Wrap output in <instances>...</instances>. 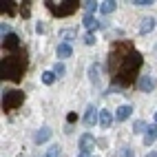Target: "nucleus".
Listing matches in <instances>:
<instances>
[{
  "mask_svg": "<svg viewBox=\"0 0 157 157\" xmlns=\"http://www.w3.org/2000/svg\"><path fill=\"white\" fill-rule=\"evenodd\" d=\"M51 133H53V131H51L49 126H42V128H40V131L33 135L36 144H44V142H49V140H51Z\"/></svg>",
  "mask_w": 157,
  "mask_h": 157,
  "instance_id": "nucleus-11",
  "label": "nucleus"
},
{
  "mask_svg": "<svg viewBox=\"0 0 157 157\" xmlns=\"http://www.w3.org/2000/svg\"><path fill=\"white\" fill-rule=\"evenodd\" d=\"M98 42V38H95V33H86L84 36V44H89V47H93V44H95Z\"/></svg>",
  "mask_w": 157,
  "mask_h": 157,
  "instance_id": "nucleus-24",
  "label": "nucleus"
},
{
  "mask_svg": "<svg viewBox=\"0 0 157 157\" xmlns=\"http://www.w3.org/2000/svg\"><path fill=\"white\" fill-rule=\"evenodd\" d=\"M155 124H157V113H155Z\"/></svg>",
  "mask_w": 157,
  "mask_h": 157,
  "instance_id": "nucleus-34",
  "label": "nucleus"
},
{
  "mask_svg": "<svg viewBox=\"0 0 157 157\" xmlns=\"http://www.w3.org/2000/svg\"><path fill=\"white\" fill-rule=\"evenodd\" d=\"M157 140V124H148V128L144 133V146H151Z\"/></svg>",
  "mask_w": 157,
  "mask_h": 157,
  "instance_id": "nucleus-10",
  "label": "nucleus"
},
{
  "mask_svg": "<svg viewBox=\"0 0 157 157\" xmlns=\"http://www.w3.org/2000/svg\"><path fill=\"white\" fill-rule=\"evenodd\" d=\"M153 29H155V20L153 18H144L140 22V31H142V33H151Z\"/></svg>",
  "mask_w": 157,
  "mask_h": 157,
  "instance_id": "nucleus-15",
  "label": "nucleus"
},
{
  "mask_svg": "<svg viewBox=\"0 0 157 157\" xmlns=\"http://www.w3.org/2000/svg\"><path fill=\"white\" fill-rule=\"evenodd\" d=\"M95 122H100V117H98V109H95V106L91 104V106L86 109V113H84V124H86V126L91 128V126H93Z\"/></svg>",
  "mask_w": 157,
  "mask_h": 157,
  "instance_id": "nucleus-8",
  "label": "nucleus"
},
{
  "mask_svg": "<svg viewBox=\"0 0 157 157\" xmlns=\"http://www.w3.org/2000/svg\"><path fill=\"white\" fill-rule=\"evenodd\" d=\"M140 67H142V56L137 53V51H131V53L124 58L122 67L117 69V78H115V80H117L122 86L131 84V82L135 80V75H137Z\"/></svg>",
  "mask_w": 157,
  "mask_h": 157,
  "instance_id": "nucleus-1",
  "label": "nucleus"
},
{
  "mask_svg": "<svg viewBox=\"0 0 157 157\" xmlns=\"http://www.w3.org/2000/svg\"><path fill=\"white\" fill-rule=\"evenodd\" d=\"M133 5H135V7H153L155 2H153V0H135Z\"/></svg>",
  "mask_w": 157,
  "mask_h": 157,
  "instance_id": "nucleus-27",
  "label": "nucleus"
},
{
  "mask_svg": "<svg viewBox=\"0 0 157 157\" xmlns=\"http://www.w3.org/2000/svg\"><path fill=\"white\" fill-rule=\"evenodd\" d=\"M80 5H82V2H73V0H67V2H60V5H56V2H47L49 11L56 13V16H60V18H62V16H71Z\"/></svg>",
  "mask_w": 157,
  "mask_h": 157,
  "instance_id": "nucleus-3",
  "label": "nucleus"
},
{
  "mask_svg": "<svg viewBox=\"0 0 157 157\" xmlns=\"http://www.w3.org/2000/svg\"><path fill=\"white\" fill-rule=\"evenodd\" d=\"M2 47H5L7 51H18V47H20V38H18L16 33H9L7 38H2Z\"/></svg>",
  "mask_w": 157,
  "mask_h": 157,
  "instance_id": "nucleus-7",
  "label": "nucleus"
},
{
  "mask_svg": "<svg viewBox=\"0 0 157 157\" xmlns=\"http://www.w3.org/2000/svg\"><path fill=\"white\" fill-rule=\"evenodd\" d=\"M115 120V115H111V111H100V126L102 128H111V122Z\"/></svg>",
  "mask_w": 157,
  "mask_h": 157,
  "instance_id": "nucleus-12",
  "label": "nucleus"
},
{
  "mask_svg": "<svg viewBox=\"0 0 157 157\" xmlns=\"http://www.w3.org/2000/svg\"><path fill=\"white\" fill-rule=\"evenodd\" d=\"M25 69H27L25 56H7V58H2V80L20 82Z\"/></svg>",
  "mask_w": 157,
  "mask_h": 157,
  "instance_id": "nucleus-2",
  "label": "nucleus"
},
{
  "mask_svg": "<svg viewBox=\"0 0 157 157\" xmlns=\"http://www.w3.org/2000/svg\"><path fill=\"white\" fill-rule=\"evenodd\" d=\"M20 13H22V18H29V13H31L29 2H22V7H20Z\"/></svg>",
  "mask_w": 157,
  "mask_h": 157,
  "instance_id": "nucleus-25",
  "label": "nucleus"
},
{
  "mask_svg": "<svg viewBox=\"0 0 157 157\" xmlns=\"http://www.w3.org/2000/svg\"><path fill=\"white\" fill-rule=\"evenodd\" d=\"M69 56H71V44H67V42L58 44V58H69Z\"/></svg>",
  "mask_w": 157,
  "mask_h": 157,
  "instance_id": "nucleus-17",
  "label": "nucleus"
},
{
  "mask_svg": "<svg viewBox=\"0 0 157 157\" xmlns=\"http://www.w3.org/2000/svg\"><path fill=\"white\" fill-rule=\"evenodd\" d=\"M82 7H84V11H86V16H91L95 9H100V2H91V0H86V2H82Z\"/></svg>",
  "mask_w": 157,
  "mask_h": 157,
  "instance_id": "nucleus-18",
  "label": "nucleus"
},
{
  "mask_svg": "<svg viewBox=\"0 0 157 157\" xmlns=\"http://www.w3.org/2000/svg\"><path fill=\"white\" fill-rule=\"evenodd\" d=\"M44 157H60V148H58V146H51Z\"/></svg>",
  "mask_w": 157,
  "mask_h": 157,
  "instance_id": "nucleus-26",
  "label": "nucleus"
},
{
  "mask_svg": "<svg viewBox=\"0 0 157 157\" xmlns=\"http://www.w3.org/2000/svg\"><path fill=\"white\" fill-rule=\"evenodd\" d=\"M2 13L13 16V13H16V2H7V5H2Z\"/></svg>",
  "mask_w": 157,
  "mask_h": 157,
  "instance_id": "nucleus-22",
  "label": "nucleus"
},
{
  "mask_svg": "<svg viewBox=\"0 0 157 157\" xmlns=\"http://www.w3.org/2000/svg\"><path fill=\"white\" fill-rule=\"evenodd\" d=\"M36 31H38V33H44V31H47V27H44L42 22H38V25H36Z\"/></svg>",
  "mask_w": 157,
  "mask_h": 157,
  "instance_id": "nucleus-31",
  "label": "nucleus"
},
{
  "mask_svg": "<svg viewBox=\"0 0 157 157\" xmlns=\"http://www.w3.org/2000/svg\"><path fill=\"white\" fill-rule=\"evenodd\" d=\"M122 157H135L131 148H122Z\"/></svg>",
  "mask_w": 157,
  "mask_h": 157,
  "instance_id": "nucleus-29",
  "label": "nucleus"
},
{
  "mask_svg": "<svg viewBox=\"0 0 157 157\" xmlns=\"http://www.w3.org/2000/svg\"><path fill=\"white\" fill-rule=\"evenodd\" d=\"M137 89L142 91V93H151L153 89H155V80H153V75H140V80H137Z\"/></svg>",
  "mask_w": 157,
  "mask_h": 157,
  "instance_id": "nucleus-6",
  "label": "nucleus"
},
{
  "mask_svg": "<svg viewBox=\"0 0 157 157\" xmlns=\"http://www.w3.org/2000/svg\"><path fill=\"white\" fill-rule=\"evenodd\" d=\"M131 113H133L131 104H122V106L117 109V113H115V120H117V122H126L131 117Z\"/></svg>",
  "mask_w": 157,
  "mask_h": 157,
  "instance_id": "nucleus-9",
  "label": "nucleus"
},
{
  "mask_svg": "<svg viewBox=\"0 0 157 157\" xmlns=\"http://www.w3.org/2000/svg\"><path fill=\"white\" fill-rule=\"evenodd\" d=\"M84 27L89 29V33H95V31L102 27V22H100V20H95L93 16H84Z\"/></svg>",
  "mask_w": 157,
  "mask_h": 157,
  "instance_id": "nucleus-13",
  "label": "nucleus"
},
{
  "mask_svg": "<svg viewBox=\"0 0 157 157\" xmlns=\"http://www.w3.org/2000/svg\"><path fill=\"white\" fill-rule=\"evenodd\" d=\"M115 9H117V2H113V0H106V2H100V11L104 16H111Z\"/></svg>",
  "mask_w": 157,
  "mask_h": 157,
  "instance_id": "nucleus-14",
  "label": "nucleus"
},
{
  "mask_svg": "<svg viewBox=\"0 0 157 157\" xmlns=\"http://www.w3.org/2000/svg\"><path fill=\"white\" fill-rule=\"evenodd\" d=\"M89 78H91L93 84H98V82H100V67L98 64H91L89 67Z\"/></svg>",
  "mask_w": 157,
  "mask_h": 157,
  "instance_id": "nucleus-16",
  "label": "nucleus"
},
{
  "mask_svg": "<svg viewBox=\"0 0 157 157\" xmlns=\"http://www.w3.org/2000/svg\"><path fill=\"white\" fill-rule=\"evenodd\" d=\"M146 157H157V151H155V153H148V155H146Z\"/></svg>",
  "mask_w": 157,
  "mask_h": 157,
  "instance_id": "nucleus-33",
  "label": "nucleus"
},
{
  "mask_svg": "<svg viewBox=\"0 0 157 157\" xmlns=\"http://www.w3.org/2000/svg\"><path fill=\"white\" fill-rule=\"evenodd\" d=\"M93 146H95V137H93L91 133H84L80 137V153H93Z\"/></svg>",
  "mask_w": 157,
  "mask_h": 157,
  "instance_id": "nucleus-5",
  "label": "nucleus"
},
{
  "mask_svg": "<svg viewBox=\"0 0 157 157\" xmlns=\"http://www.w3.org/2000/svg\"><path fill=\"white\" fill-rule=\"evenodd\" d=\"M64 64H62V62H56V64H53V73H56V78H62V75H64Z\"/></svg>",
  "mask_w": 157,
  "mask_h": 157,
  "instance_id": "nucleus-23",
  "label": "nucleus"
},
{
  "mask_svg": "<svg viewBox=\"0 0 157 157\" xmlns=\"http://www.w3.org/2000/svg\"><path fill=\"white\" fill-rule=\"evenodd\" d=\"M75 36H78V29H64V31H60V38H64V40H71Z\"/></svg>",
  "mask_w": 157,
  "mask_h": 157,
  "instance_id": "nucleus-20",
  "label": "nucleus"
},
{
  "mask_svg": "<svg viewBox=\"0 0 157 157\" xmlns=\"http://www.w3.org/2000/svg\"><path fill=\"white\" fill-rule=\"evenodd\" d=\"M146 128H148V124H144L142 120H137V122L133 124V131L135 133H146Z\"/></svg>",
  "mask_w": 157,
  "mask_h": 157,
  "instance_id": "nucleus-21",
  "label": "nucleus"
},
{
  "mask_svg": "<svg viewBox=\"0 0 157 157\" xmlns=\"http://www.w3.org/2000/svg\"><path fill=\"white\" fill-rule=\"evenodd\" d=\"M25 95L20 91H5V95H2V111H13L18 109L20 104H22Z\"/></svg>",
  "mask_w": 157,
  "mask_h": 157,
  "instance_id": "nucleus-4",
  "label": "nucleus"
},
{
  "mask_svg": "<svg viewBox=\"0 0 157 157\" xmlns=\"http://www.w3.org/2000/svg\"><path fill=\"white\" fill-rule=\"evenodd\" d=\"M42 82H44L47 86H51V84L56 82V73H53V71H44V73H42Z\"/></svg>",
  "mask_w": 157,
  "mask_h": 157,
  "instance_id": "nucleus-19",
  "label": "nucleus"
},
{
  "mask_svg": "<svg viewBox=\"0 0 157 157\" xmlns=\"http://www.w3.org/2000/svg\"><path fill=\"white\" fill-rule=\"evenodd\" d=\"M78 157H95V155H89V153H80Z\"/></svg>",
  "mask_w": 157,
  "mask_h": 157,
  "instance_id": "nucleus-32",
  "label": "nucleus"
},
{
  "mask_svg": "<svg viewBox=\"0 0 157 157\" xmlns=\"http://www.w3.org/2000/svg\"><path fill=\"white\" fill-rule=\"evenodd\" d=\"M0 33H2V38H7L9 33H11V31H9V25H5V22H2V27H0Z\"/></svg>",
  "mask_w": 157,
  "mask_h": 157,
  "instance_id": "nucleus-28",
  "label": "nucleus"
},
{
  "mask_svg": "<svg viewBox=\"0 0 157 157\" xmlns=\"http://www.w3.org/2000/svg\"><path fill=\"white\" fill-rule=\"evenodd\" d=\"M75 120H78V115H75V113H69V115H67V122H69V124H73Z\"/></svg>",
  "mask_w": 157,
  "mask_h": 157,
  "instance_id": "nucleus-30",
  "label": "nucleus"
}]
</instances>
